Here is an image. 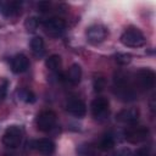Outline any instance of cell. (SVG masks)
<instances>
[{
    "label": "cell",
    "mask_w": 156,
    "mask_h": 156,
    "mask_svg": "<svg viewBox=\"0 0 156 156\" xmlns=\"http://www.w3.org/2000/svg\"><path fill=\"white\" fill-rule=\"evenodd\" d=\"M4 156H17V155H15V154H5Z\"/></svg>",
    "instance_id": "26"
},
{
    "label": "cell",
    "mask_w": 156,
    "mask_h": 156,
    "mask_svg": "<svg viewBox=\"0 0 156 156\" xmlns=\"http://www.w3.org/2000/svg\"><path fill=\"white\" fill-rule=\"evenodd\" d=\"M155 72L150 68H141L135 74V80L140 89L143 90H150L155 85Z\"/></svg>",
    "instance_id": "6"
},
{
    "label": "cell",
    "mask_w": 156,
    "mask_h": 156,
    "mask_svg": "<svg viewBox=\"0 0 156 156\" xmlns=\"http://www.w3.org/2000/svg\"><path fill=\"white\" fill-rule=\"evenodd\" d=\"M99 147L91 144H84L80 145L77 149V154L78 156H98L99 155Z\"/></svg>",
    "instance_id": "16"
},
{
    "label": "cell",
    "mask_w": 156,
    "mask_h": 156,
    "mask_svg": "<svg viewBox=\"0 0 156 156\" xmlns=\"http://www.w3.org/2000/svg\"><path fill=\"white\" fill-rule=\"evenodd\" d=\"M115 146V138L112 134H106L101 140H100V144H99V149L100 150H111L112 147Z\"/></svg>",
    "instance_id": "19"
},
{
    "label": "cell",
    "mask_w": 156,
    "mask_h": 156,
    "mask_svg": "<svg viewBox=\"0 0 156 156\" xmlns=\"http://www.w3.org/2000/svg\"><path fill=\"white\" fill-rule=\"evenodd\" d=\"M106 156H130V150H122V151H118V152H112V154H108Z\"/></svg>",
    "instance_id": "25"
},
{
    "label": "cell",
    "mask_w": 156,
    "mask_h": 156,
    "mask_svg": "<svg viewBox=\"0 0 156 156\" xmlns=\"http://www.w3.org/2000/svg\"><path fill=\"white\" fill-rule=\"evenodd\" d=\"M45 66L50 69V71H57L61 67V56L60 55H50L46 61H45Z\"/></svg>",
    "instance_id": "17"
},
{
    "label": "cell",
    "mask_w": 156,
    "mask_h": 156,
    "mask_svg": "<svg viewBox=\"0 0 156 156\" xmlns=\"http://www.w3.org/2000/svg\"><path fill=\"white\" fill-rule=\"evenodd\" d=\"M38 27H39V21H38V18L37 17H28L26 21H24V28L27 29V32H29V33H33V32H35L37 29H38Z\"/></svg>",
    "instance_id": "20"
},
{
    "label": "cell",
    "mask_w": 156,
    "mask_h": 156,
    "mask_svg": "<svg viewBox=\"0 0 156 156\" xmlns=\"http://www.w3.org/2000/svg\"><path fill=\"white\" fill-rule=\"evenodd\" d=\"M105 84H106V80L104 77H96L94 79V90L95 91H102L104 88H105Z\"/></svg>",
    "instance_id": "22"
},
{
    "label": "cell",
    "mask_w": 156,
    "mask_h": 156,
    "mask_svg": "<svg viewBox=\"0 0 156 156\" xmlns=\"http://www.w3.org/2000/svg\"><path fill=\"white\" fill-rule=\"evenodd\" d=\"M34 147L43 155H51L55 151V144L52 140L48 139V138H43L39 139L34 143Z\"/></svg>",
    "instance_id": "13"
},
{
    "label": "cell",
    "mask_w": 156,
    "mask_h": 156,
    "mask_svg": "<svg viewBox=\"0 0 156 156\" xmlns=\"http://www.w3.org/2000/svg\"><path fill=\"white\" fill-rule=\"evenodd\" d=\"M44 29L50 37H60L66 29V22L60 17H51L44 22Z\"/></svg>",
    "instance_id": "8"
},
{
    "label": "cell",
    "mask_w": 156,
    "mask_h": 156,
    "mask_svg": "<svg viewBox=\"0 0 156 156\" xmlns=\"http://www.w3.org/2000/svg\"><path fill=\"white\" fill-rule=\"evenodd\" d=\"M6 91H7V83L4 82L2 85H0V101H2L6 96Z\"/></svg>",
    "instance_id": "24"
},
{
    "label": "cell",
    "mask_w": 156,
    "mask_h": 156,
    "mask_svg": "<svg viewBox=\"0 0 156 156\" xmlns=\"http://www.w3.org/2000/svg\"><path fill=\"white\" fill-rule=\"evenodd\" d=\"M90 108H91V115L95 119H99V121H102L105 119L107 116H108V112H110V104H108V100L104 96H98L95 98L93 101H91V105H90Z\"/></svg>",
    "instance_id": "5"
},
{
    "label": "cell",
    "mask_w": 156,
    "mask_h": 156,
    "mask_svg": "<svg viewBox=\"0 0 156 156\" xmlns=\"http://www.w3.org/2000/svg\"><path fill=\"white\" fill-rule=\"evenodd\" d=\"M35 124L40 132L48 133V132L52 130L56 124V113L50 110L41 111L35 118Z\"/></svg>",
    "instance_id": "4"
},
{
    "label": "cell",
    "mask_w": 156,
    "mask_h": 156,
    "mask_svg": "<svg viewBox=\"0 0 156 156\" xmlns=\"http://www.w3.org/2000/svg\"><path fill=\"white\" fill-rule=\"evenodd\" d=\"M23 136V129L20 126H9L2 135V144L9 149L20 146Z\"/></svg>",
    "instance_id": "3"
},
{
    "label": "cell",
    "mask_w": 156,
    "mask_h": 156,
    "mask_svg": "<svg viewBox=\"0 0 156 156\" xmlns=\"http://www.w3.org/2000/svg\"><path fill=\"white\" fill-rule=\"evenodd\" d=\"M30 49H32L33 54H34L37 57H41V56L45 54V44H44L43 38H40V37H34V38L30 40Z\"/></svg>",
    "instance_id": "15"
},
{
    "label": "cell",
    "mask_w": 156,
    "mask_h": 156,
    "mask_svg": "<svg viewBox=\"0 0 156 156\" xmlns=\"http://www.w3.org/2000/svg\"><path fill=\"white\" fill-rule=\"evenodd\" d=\"M29 67V61H28V57L23 54H17L16 56L12 57L11 60V69L13 73L16 74H20V73H23L28 69Z\"/></svg>",
    "instance_id": "12"
},
{
    "label": "cell",
    "mask_w": 156,
    "mask_h": 156,
    "mask_svg": "<svg viewBox=\"0 0 156 156\" xmlns=\"http://www.w3.org/2000/svg\"><path fill=\"white\" fill-rule=\"evenodd\" d=\"M150 135V132L146 127H135L132 129H128L124 133V139L130 144H139L143 141H146Z\"/></svg>",
    "instance_id": "9"
},
{
    "label": "cell",
    "mask_w": 156,
    "mask_h": 156,
    "mask_svg": "<svg viewBox=\"0 0 156 156\" xmlns=\"http://www.w3.org/2000/svg\"><path fill=\"white\" fill-rule=\"evenodd\" d=\"M66 110L69 115H72L74 117H78V118L84 117L85 113H87V106L79 99H73V100L68 101L67 105H66Z\"/></svg>",
    "instance_id": "11"
},
{
    "label": "cell",
    "mask_w": 156,
    "mask_h": 156,
    "mask_svg": "<svg viewBox=\"0 0 156 156\" xmlns=\"http://www.w3.org/2000/svg\"><path fill=\"white\" fill-rule=\"evenodd\" d=\"M115 60L119 65H127L132 61V55L127 54V52H117L115 55Z\"/></svg>",
    "instance_id": "21"
},
{
    "label": "cell",
    "mask_w": 156,
    "mask_h": 156,
    "mask_svg": "<svg viewBox=\"0 0 156 156\" xmlns=\"http://www.w3.org/2000/svg\"><path fill=\"white\" fill-rule=\"evenodd\" d=\"M17 94H18V99L24 101L26 104H33L35 101V95L29 89H21V90H18Z\"/></svg>",
    "instance_id": "18"
},
{
    "label": "cell",
    "mask_w": 156,
    "mask_h": 156,
    "mask_svg": "<svg viewBox=\"0 0 156 156\" xmlns=\"http://www.w3.org/2000/svg\"><path fill=\"white\" fill-rule=\"evenodd\" d=\"M66 78L72 85H77L82 79V68H80V66L78 63H73L68 68V71L66 73Z\"/></svg>",
    "instance_id": "14"
},
{
    "label": "cell",
    "mask_w": 156,
    "mask_h": 156,
    "mask_svg": "<svg viewBox=\"0 0 156 156\" xmlns=\"http://www.w3.org/2000/svg\"><path fill=\"white\" fill-rule=\"evenodd\" d=\"M135 156H152L151 155V147L150 146H143V147L138 149V151L135 152Z\"/></svg>",
    "instance_id": "23"
},
{
    "label": "cell",
    "mask_w": 156,
    "mask_h": 156,
    "mask_svg": "<svg viewBox=\"0 0 156 156\" xmlns=\"http://www.w3.org/2000/svg\"><path fill=\"white\" fill-rule=\"evenodd\" d=\"M113 82H115L116 95L122 101H133L136 98L134 89L130 87V84L128 82V77L123 72L116 73L113 77Z\"/></svg>",
    "instance_id": "1"
},
{
    "label": "cell",
    "mask_w": 156,
    "mask_h": 156,
    "mask_svg": "<svg viewBox=\"0 0 156 156\" xmlns=\"http://www.w3.org/2000/svg\"><path fill=\"white\" fill-rule=\"evenodd\" d=\"M146 39L140 29L138 28H128L121 35V43L128 48H139L145 44Z\"/></svg>",
    "instance_id": "2"
},
{
    "label": "cell",
    "mask_w": 156,
    "mask_h": 156,
    "mask_svg": "<svg viewBox=\"0 0 156 156\" xmlns=\"http://www.w3.org/2000/svg\"><path fill=\"white\" fill-rule=\"evenodd\" d=\"M108 32L107 28L102 24H93L90 27L87 28L85 35H87V40L90 44H100L102 43L106 37H107Z\"/></svg>",
    "instance_id": "7"
},
{
    "label": "cell",
    "mask_w": 156,
    "mask_h": 156,
    "mask_svg": "<svg viewBox=\"0 0 156 156\" xmlns=\"http://www.w3.org/2000/svg\"><path fill=\"white\" fill-rule=\"evenodd\" d=\"M139 115H140V112L136 107L123 108L116 115V119L124 124H134L139 119Z\"/></svg>",
    "instance_id": "10"
}]
</instances>
